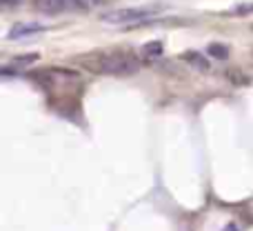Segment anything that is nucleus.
<instances>
[{"mask_svg": "<svg viewBox=\"0 0 253 231\" xmlns=\"http://www.w3.org/2000/svg\"><path fill=\"white\" fill-rule=\"evenodd\" d=\"M84 65L105 76H133L140 71V60L131 53H100L84 60Z\"/></svg>", "mask_w": 253, "mask_h": 231, "instance_id": "obj_1", "label": "nucleus"}, {"mask_svg": "<svg viewBox=\"0 0 253 231\" xmlns=\"http://www.w3.org/2000/svg\"><path fill=\"white\" fill-rule=\"evenodd\" d=\"M160 13V7H125V9H111V11L102 13V22L107 25H138V22H147Z\"/></svg>", "mask_w": 253, "mask_h": 231, "instance_id": "obj_2", "label": "nucleus"}, {"mask_svg": "<svg viewBox=\"0 0 253 231\" xmlns=\"http://www.w3.org/2000/svg\"><path fill=\"white\" fill-rule=\"evenodd\" d=\"M34 7L44 16H60L69 11H83L84 4L80 0H34Z\"/></svg>", "mask_w": 253, "mask_h": 231, "instance_id": "obj_3", "label": "nucleus"}, {"mask_svg": "<svg viewBox=\"0 0 253 231\" xmlns=\"http://www.w3.org/2000/svg\"><path fill=\"white\" fill-rule=\"evenodd\" d=\"M42 31H47V27L38 25V22H18V25H13L11 29H9L7 38L22 40V38H31V36H36V34H42Z\"/></svg>", "mask_w": 253, "mask_h": 231, "instance_id": "obj_4", "label": "nucleus"}, {"mask_svg": "<svg viewBox=\"0 0 253 231\" xmlns=\"http://www.w3.org/2000/svg\"><path fill=\"white\" fill-rule=\"evenodd\" d=\"M180 58H182L184 62H189L196 71H209V67H211L209 60H207L202 53H198V51H184Z\"/></svg>", "mask_w": 253, "mask_h": 231, "instance_id": "obj_5", "label": "nucleus"}, {"mask_svg": "<svg viewBox=\"0 0 253 231\" xmlns=\"http://www.w3.org/2000/svg\"><path fill=\"white\" fill-rule=\"evenodd\" d=\"M38 60V53H25V56H16L9 65H4L2 67V74L7 76L11 69H18V67H27V65H31V62H36Z\"/></svg>", "mask_w": 253, "mask_h": 231, "instance_id": "obj_6", "label": "nucleus"}, {"mask_svg": "<svg viewBox=\"0 0 253 231\" xmlns=\"http://www.w3.org/2000/svg\"><path fill=\"white\" fill-rule=\"evenodd\" d=\"M162 51H165V45H162V40H151V43L142 45V56L144 58H158L162 56Z\"/></svg>", "mask_w": 253, "mask_h": 231, "instance_id": "obj_7", "label": "nucleus"}, {"mask_svg": "<svg viewBox=\"0 0 253 231\" xmlns=\"http://www.w3.org/2000/svg\"><path fill=\"white\" fill-rule=\"evenodd\" d=\"M207 53H209L211 58H215V60H227L229 58V47L222 43H211L209 47H207Z\"/></svg>", "mask_w": 253, "mask_h": 231, "instance_id": "obj_8", "label": "nucleus"}, {"mask_svg": "<svg viewBox=\"0 0 253 231\" xmlns=\"http://www.w3.org/2000/svg\"><path fill=\"white\" fill-rule=\"evenodd\" d=\"M240 74H242V71H236V69L227 71V78L233 80V83H238V85H247V83H249V78H247V76H240Z\"/></svg>", "mask_w": 253, "mask_h": 231, "instance_id": "obj_9", "label": "nucleus"}, {"mask_svg": "<svg viewBox=\"0 0 253 231\" xmlns=\"http://www.w3.org/2000/svg\"><path fill=\"white\" fill-rule=\"evenodd\" d=\"M84 4V9H93V7H102V4L111 2V0H80Z\"/></svg>", "mask_w": 253, "mask_h": 231, "instance_id": "obj_10", "label": "nucleus"}, {"mask_svg": "<svg viewBox=\"0 0 253 231\" xmlns=\"http://www.w3.org/2000/svg\"><path fill=\"white\" fill-rule=\"evenodd\" d=\"M224 231H238V227H236V225H229V227L224 229Z\"/></svg>", "mask_w": 253, "mask_h": 231, "instance_id": "obj_11", "label": "nucleus"}]
</instances>
